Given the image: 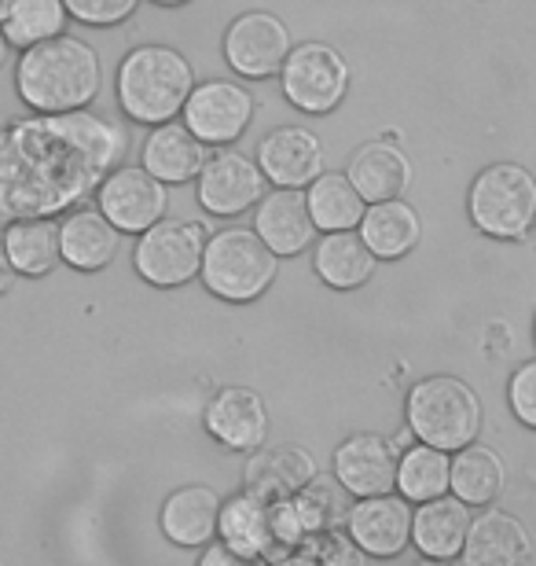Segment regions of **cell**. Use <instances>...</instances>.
Listing matches in <instances>:
<instances>
[{
  "instance_id": "1",
  "label": "cell",
  "mask_w": 536,
  "mask_h": 566,
  "mask_svg": "<svg viewBox=\"0 0 536 566\" xmlns=\"http://www.w3.org/2000/svg\"><path fill=\"white\" fill-rule=\"evenodd\" d=\"M129 151V133L93 111L15 118L0 129V224L82 207Z\"/></svg>"
},
{
  "instance_id": "2",
  "label": "cell",
  "mask_w": 536,
  "mask_h": 566,
  "mask_svg": "<svg viewBox=\"0 0 536 566\" xmlns=\"http://www.w3.org/2000/svg\"><path fill=\"white\" fill-rule=\"evenodd\" d=\"M104 71L93 44L77 38H49L22 49L15 66L19 99L38 115L85 111L99 96Z\"/></svg>"
},
{
  "instance_id": "3",
  "label": "cell",
  "mask_w": 536,
  "mask_h": 566,
  "mask_svg": "<svg viewBox=\"0 0 536 566\" xmlns=\"http://www.w3.org/2000/svg\"><path fill=\"white\" fill-rule=\"evenodd\" d=\"M196 88L191 63L169 44H140L118 66V104L136 126H162L185 111Z\"/></svg>"
},
{
  "instance_id": "4",
  "label": "cell",
  "mask_w": 536,
  "mask_h": 566,
  "mask_svg": "<svg viewBox=\"0 0 536 566\" xmlns=\"http://www.w3.org/2000/svg\"><path fill=\"white\" fill-rule=\"evenodd\" d=\"M199 276L221 302H258L276 280V254L250 229H224L202 247Z\"/></svg>"
},
{
  "instance_id": "5",
  "label": "cell",
  "mask_w": 536,
  "mask_h": 566,
  "mask_svg": "<svg viewBox=\"0 0 536 566\" xmlns=\"http://www.w3.org/2000/svg\"><path fill=\"white\" fill-rule=\"evenodd\" d=\"M408 427L433 449H463L482 434V401L463 379H423L408 394Z\"/></svg>"
},
{
  "instance_id": "6",
  "label": "cell",
  "mask_w": 536,
  "mask_h": 566,
  "mask_svg": "<svg viewBox=\"0 0 536 566\" xmlns=\"http://www.w3.org/2000/svg\"><path fill=\"white\" fill-rule=\"evenodd\" d=\"M471 221L493 240H522L536 224V177L515 163L482 169L471 185Z\"/></svg>"
},
{
  "instance_id": "7",
  "label": "cell",
  "mask_w": 536,
  "mask_h": 566,
  "mask_svg": "<svg viewBox=\"0 0 536 566\" xmlns=\"http://www.w3.org/2000/svg\"><path fill=\"white\" fill-rule=\"evenodd\" d=\"M207 229L199 221H155L140 232V243L133 251V265L140 280L151 287H180L191 276H199L202 247H207Z\"/></svg>"
},
{
  "instance_id": "8",
  "label": "cell",
  "mask_w": 536,
  "mask_h": 566,
  "mask_svg": "<svg viewBox=\"0 0 536 566\" xmlns=\"http://www.w3.org/2000/svg\"><path fill=\"white\" fill-rule=\"evenodd\" d=\"M280 74L283 96L305 115H330L346 99L349 88V66L327 44H298V49H291Z\"/></svg>"
},
{
  "instance_id": "9",
  "label": "cell",
  "mask_w": 536,
  "mask_h": 566,
  "mask_svg": "<svg viewBox=\"0 0 536 566\" xmlns=\"http://www.w3.org/2000/svg\"><path fill=\"white\" fill-rule=\"evenodd\" d=\"M96 202L114 229L125 235H140L155 221H162L169 199L162 180L147 174L144 166H114L104 185L96 188Z\"/></svg>"
},
{
  "instance_id": "10",
  "label": "cell",
  "mask_w": 536,
  "mask_h": 566,
  "mask_svg": "<svg viewBox=\"0 0 536 566\" xmlns=\"http://www.w3.org/2000/svg\"><path fill=\"white\" fill-rule=\"evenodd\" d=\"M180 115L202 144H235L254 118V96L235 82H207L191 88Z\"/></svg>"
},
{
  "instance_id": "11",
  "label": "cell",
  "mask_w": 536,
  "mask_h": 566,
  "mask_svg": "<svg viewBox=\"0 0 536 566\" xmlns=\"http://www.w3.org/2000/svg\"><path fill=\"white\" fill-rule=\"evenodd\" d=\"M265 196V174L239 151H217L199 169V207L217 218H239Z\"/></svg>"
},
{
  "instance_id": "12",
  "label": "cell",
  "mask_w": 536,
  "mask_h": 566,
  "mask_svg": "<svg viewBox=\"0 0 536 566\" xmlns=\"http://www.w3.org/2000/svg\"><path fill=\"white\" fill-rule=\"evenodd\" d=\"M349 537L364 556L393 559L412 545V507L404 496L379 493V496H357V504L346 515Z\"/></svg>"
},
{
  "instance_id": "13",
  "label": "cell",
  "mask_w": 536,
  "mask_h": 566,
  "mask_svg": "<svg viewBox=\"0 0 536 566\" xmlns=\"http://www.w3.org/2000/svg\"><path fill=\"white\" fill-rule=\"evenodd\" d=\"M291 52L287 27L269 11H246L224 33V60L243 77H272Z\"/></svg>"
},
{
  "instance_id": "14",
  "label": "cell",
  "mask_w": 536,
  "mask_h": 566,
  "mask_svg": "<svg viewBox=\"0 0 536 566\" xmlns=\"http://www.w3.org/2000/svg\"><path fill=\"white\" fill-rule=\"evenodd\" d=\"M397 452L379 434H353L335 449V479L353 496H379L393 493L397 485Z\"/></svg>"
},
{
  "instance_id": "15",
  "label": "cell",
  "mask_w": 536,
  "mask_h": 566,
  "mask_svg": "<svg viewBox=\"0 0 536 566\" xmlns=\"http://www.w3.org/2000/svg\"><path fill=\"white\" fill-rule=\"evenodd\" d=\"M207 430L217 438V446L232 452H254L269 438V412L265 401L246 387H224L213 394L207 405Z\"/></svg>"
},
{
  "instance_id": "16",
  "label": "cell",
  "mask_w": 536,
  "mask_h": 566,
  "mask_svg": "<svg viewBox=\"0 0 536 566\" xmlns=\"http://www.w3.org/2000/svg\"><path fill=\"white\" fill-rule=\"evenodd\" d=\"M258 166L276 188H305L324 174V144L309 129H276L261 140Z\"/></svg>"
},
{
  "instance_id": "17",
  "label": "cell",
  "mask_w": 536,
  "mask_h": 566,
  "mask_svg": "<svg viewBox=\"0 0 536 566\" xmlns=\"http://www.w3.org/2000/svg\"><path fill=\"white\" fill-rule=\"evenodd\" d=\"M254 232L276 258H294L316 240V221L309 213V199L302 188H276L272 196H261Z\"/></svg>"
},
{
  "instance_id": "18",
  "label": "cell",
  "mask_w": 536,
  "mask_h": 566,
  "mask_svg": "<svg viewBox=\"0 0 536 566\" xmlns=\"http://www.w3.org/2000/svg\"><path fill=\"white\" fill-rule=\"evenodd\" d=\"M217 534L232 552L243 559L276 556V523H272V501L258 493H239L228 504H221Z\"/></svg>"
},
{
  "instance_id": "19",
  "label": "cell",
  "mask_w": 536,
  "mask_h": 566,
  "mask_svg": "<svg viewBox=\"0 0 536 566\" xmlns=\"http://www.w3.org/2000/svg\"><path fill=\"white\" fill-rule=\"evenodd\" d=\"M466 530H471V512L460 496H433L412 512V545L427 559H455L463 552Z\"/></svg>"
},
{
  "instance_id": "20",
  "label": "cell",
  "mask_w": 536,
  "mask_h": 566,
  "mask_svg": "<svg viewBox=\"0 0 536 566\" xmlns=\"http://www.w3.org/2000/svg\"><path fill=\"white\" fill-rule=\"evenodd\" d=\"M118 235L99 210H74L60 221V258L74 273H99L118 254Z\"/></svg>"
},
{
  "instance_id": "21",
  "label": "cell",
  "mask_w": 536,
  "mask_h": 566,
  "mask_svg": "<svg viewBox=\"0 0 536 566\" xmlns=\"http://www.w3.org/2000/svg\"><path fill=\"white\" fill-rule=\"evenodd\" d=\"M460 556L466 566H518L529 559V534L515 515L485 512L471 518Z\"/></svg>"
},
{
  "instance_id": "22",
  "label": "cell",
  "mask_w": 536,
  "mask_h": 566,
  "mask_svg": "<svg viewBox=\"0 0 536 566\" xmlns=\"http://www.w3.org/2000/svg\"><path fill=\"white\" fill-rule=\"evenodd\" d=\"M316 479V460L298 446H280L250 452L246 463V490L265 496V501H287Z\"/></svg>"
},
{
  "instance_id": "23",
  "label": "cell",
  "mask_w": 536,
  "mask_h": 566,
  "mask_svg": "<svg viewBox=\"0 0 536 566\" xmlns=\"http://www.w3.org/2000/svg\"><path fill=\"white\" fill-rule=\"evenodd\" d=\"M202 163H207V144L177 122H162L144 140V169L162 185H188L191 177H199Z\"/></svg>"
},
{
  "instance_id": "24",
  "label": "cell",
  "mask_w": 536,
  "mask_h": 566,
  "mask_svg": "<svg viewBox=\"0 0 536 566\" xmlns=\"http://www.w3.org/2000/svg\"><path fill=\"white\" fill-rule=\"evenodd\" d=\"M357 229H360V240L368 243V251L375 258L393 262V258H404L416 251L419 235H423V221H419V213L397 196V199L368 202Z\"/></svg>"
},
{
  "instance_id": "25",
  "label": "cell",
  "mask_w": 536,
  "mask_h": 566,
  "mask_svg": "<svg viewBox=\"0 0 536 566\" xmlns=\"http://www.w3.org/2000/svg\"><path fill=\"white\" fill-rule=\"evenodd\" d=\"M8 251V262L15 269V276H30L41 280L55 273L60 258V221L55 218H19L4 224V235H0Z\"/></svg>"
},
{
  "instance_id": "26",
  "label": "cell",
  "mask_w": 536,
  "mask_h": 566,
  "mask_svg": "<svg viewBox=\"0 0 536 566\" xmlns=\"http://www.w3.org/2000/svg\"><path fill=\"white\" fill-rule=\"evenodd\" d=\"M217 518L221 501L210 485H185L162 504V534L180 548H199L217 537Z\"/></svg>"
},
{
  "instance_id": "27",
  "label": "cell",
  "mask_w": 536,
  "mask_h": 566,
  "mask_svg": "<svg viewBox=\"0 0 536 566\" xmlns=\"http://www.w3.org/2000/svg\"><path fill=\"white\" fill-rule=\"evenodd\" d=\"M346 177L360 191L364 202H382V199H397L408 188L412 166H408L401 147H393L390 140H371L353 155Z\"/></svg>"
},
{
  "instance_id": "28",
  "label": "cell",
  "mask_w": 536,
  "mask_h": 566,
  "mask_svg": "<svg viewBox=\"0 0 536 566\" xmlns=\"http://www.w3.org/2000/svg\"><path fill=\"white\" fill-rule=\"evenodd\" d=\"M375 262H379V258L368 251V243H364L360 232H353V229L327 232L324 240L316 243V254H313L316 276L335 291L364 287L375 273Z\"/></svg>"
},
{
  "instance_id": "29",
  "label": "cell",
  "mask_w": 536,
  "mask_h": 566,
  "mask_svg": "<svg viewBox=\"0 0 536 566\" xmlns=\"http://www.w3.org/2000/svg\"><path fill=\"white\" fill-rule=\"evenodd\" d=\"M449 490L460 496L466 507H485L493 504L500 490H504V463L493 449L485 446H463L452 457V474H449Z\"/></svg>"
},
{
  "instance_id": "30",
  "label": "cell",
  "mask_w": 536,
  "mask_h": 566,
  "mask_svg": "<svg viewBox=\"0 0 536 566\" xmlns=\"http://www.w3.org/2000/svg\"><path fill=\"white\" fill-rule=\"evenodd\" d=\"M449 474H452L449 452L419 441L416 449H408L404 457L397 460V493H401L408 504L433 501V496L449 493Z\"/></svg>"
},
{
  "instance_id": "31",
  "label": "cell",
  "mask_w": 536,
  "mask_h": 566,
  "mask_svg": "<svg viewBox=\"0 0 536 566\" xmlns=\"http://www.w3.org/2000/svg\"><path fill=\"white\" fill-rule=\"evenodd\" d=\"M309 213L320 232H341V229H357L364 218L368 202L360 199V191L353 188L349 177L341 174H320L309 185Z\"/></svg>"
},
{
  "instance_id": "32",
  "label": "cell",
  "mask_w": 536,
  "mask_h": 566,
  "mask_svg": "<svg viewBox=\"0 0 536 566\" xmlns=\"http://www.w3.org/2000/svg\"><path fill=\"white\" fill-rule=\"evenodd\" d=\"M66 19H71V11L63 0H11L4 19H0V30H4L11 49H30L38 41L60 38Z\"/></svg>"
},
{
  "instance_id": "33",
  "label": "cell",
  "mask_w": 536,
  "mask_h": 566,
  "mask_svg": "<svg viewBox=\"0 0 536 566\" xmlns=\"http://www.w3.org/2000/svg\"><path fill=\"white\" fill-rule=\"evenodd\" d=\"M341 493H346L341 490V482L330 485L324 479H313L305 490H298L291 496V507H294V515H298V526H302L305 537H320L341 523V515H346L341 512V507H346Z\"/></svg>"
},
{
  "instance_id": "34",
  "label": "cell",
  "mask_w": 536,
  "mask_h": 566,
  "mask_svg": "<svg viewBox=\"0 0 536 566\" xmlns=\"http://www.w3.org/2000/svg\"><path fill=\"white\" fill-rule=\"evenodd\" d=\"M71 19L85 22V27H118L136 11L140 0H63Z\"/></svg>"
},
{
  "instance_id": "35",
  "label": "cell",
  "mask_w": 536,
  "mask_h": 566,
  "mask_svg": "<svg viewBox=\"0 0 536 566\" xmlns=\"http://www.w3.org/2000/svg\"><path fill=\"white\" fill-rule=\"evenodd\" d=\"M507 401H511V412H515V420H522L526 427L536 430V360H526V365H522L515 376H511Z\"/></svg>"
},
{
  "instance_id": "36",
  "label": "cell",
  "mask_w": 536,
  "mask_h": 566,
  "mask_svg": "<svg viewBox=\"0 0 536 566\" xmlns=\"http://www.w3.org/2000/svg\"><path fill=\"white\" fill-rule=\"evenodd\" d=\"M224 563H246L243 556H239V552H232L221 541V545H210L207 552H202V566H224Z\"/></svg>"
},
{
  "instance_id": "37",
  "label": "cell",
  "mask_w": 536,
  "mask_h": 566,
  "mask_svg": "<svg viewBox=\"0 0 536 566\" xmlns=\"http://www.w3.org/2000/svg\"><path fill=\"white\" fill-rule=\"evenodd\" d=\"M11 283H15V269H11L4 243H0V294H8V291H11Z\"/></svg>"
},
{
  "instance_id": "38",
  "label": "cell",
  "mask_w": 536,
  "mask_h": 566,
  "mask_svg": "<svg viewBox=\"0 0 536 566\" xmlns=\"http://www.w3.org/2000/svg\"><path fill=\"white\" fill-rule=\"evenodd\" d=\"M8 49H11V44H8V38H4V30H0V66L8 63Z\"/></svg>"
},
{
  "instance_id": "39",
  "label": "cell",
  "mask_w": 536,
  "mask_h": 566,
  "mask_svg": "<svg viewBox=\"0 0 536 566\" xmlns=\"http://www.w3.org/2000/svg\"><path fill=\"white\" fill-rule=\"evenodd\" d=\"M155 4H162V8H177V4H188V0H155Z\"/></svg>"
},
{
  "instance_id": "40",
  "label": "cell",
  "mask_w": 536,
  "mask_h": 566,
  "mask_svg": "<svg viewBox=\"0 0 536 566\" xmlns=\"http://www.w3.org/2000/svg\"><path fill=\"white\" fill-rule=\"evenodd\" d=\"M8 4H11V0H0V19H4V11H8Z\"/></svg>"
},
{
  "instance_id": "41",
  "label": "cell",
  "mask_w": 536,
  "mask_h": 566,
  "mask_svg": "<svg viewBox=\"0 0 536 566\" xmlns=\"http://www.w3.org/2000/svg\"><path fill=\"white\" fill-rule=\"evenodd\" d=\"M533 335H536V321H533Z\"/></svg>"
}]
</instances>
